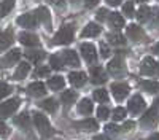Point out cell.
I'll use <instances>...</instances> for the list:
<instances>
[{
	"mask_svg": "<svg viewBox=\"0 0 159 140\" xmlns=\"http://www.w3.org/2000/svg\"><path fill=\"white\" fill-rule=\"evenodd\" d=\"M34 123H35V126H37L38 132L42 134L43 137H51V135H52V127H51L48 118L43 116L42 113H38V111L34 113Z\"/></svg>",
	"mask_w": 159,
	"mask_h": 140,
	"instance_id": "cell-1",
	"label": "cell"
},
{
	"mask_svg": "<svg viewBox=\"0 0 159 140\" xmlns=\"http://www.w3.org/2000/svg\"><path fill=\"white\" fill-rule=\"evenodd\" d=\"M73 42V27L72 25H64L54 37V43L57 45H69Z\"/></svg>",
	"mask_w": 159,
	"mask_h": 140,
	"instance_id": "cell-2",
	"label": "cell"
},
{
	"mask_svg": "<svg viewBox=\"0 0 159 140\" xmlns=\"http://www.w3.org/2000/svg\"><path fill=\"white\" fill-rule=\"evenodd\" d=\"M19 104H21V100H19L18 97L7 100L5 104H0V118H8V116H11V115L18 110Z\"/></svg>",
	"mask_w": 159,
	"mask_h": 140,
	"instance_id": "cell-3",
	"label": "cell"
},
{
	"mask_svg": "<svg viewBox=\"0 0 159 140\" xmlns=\"http://www.w3.org/2000/svg\"><path fill=\"white\" fill-rule=\"evenodd\" d=\"M157 123H159V113H157V108H156V107L150 108V110L142 116V120H140V124H142L143 127H154Z\"/></svg>",
	"mask_w": 159,
	"mask_h": 140,
	"instance_id": "cell-4",
	"label": "cell"
},
{
	"mask_svg": "<svg viewBox=\"0 0 159 140\" xmlns=\"http://www.w3.org/2000/svg\"><path fill=\"white\" fill-rule=\"evenodd\" d=\"M81 54H83V57H84L89 64H94V62L97 61L96 46L91 45V43H83V45H81Z\"/></svg>",
	"mask_w": 159,
	"mask_h": 140,
	"instance_id": "cell-5",
	"label": "cell"
},
{
	"mask_svg": "<svg viewBox=\"0 0 159 140\" xmlns=\"http://www.w3.org/2000/svg\"><path fill=\"white\" fill-rule=\"evenodd\" d=\"M21 57V51L19 49H11L10 53H7L2 59H0V64L2 67H11L13 64H16Z\"/></svg>",
	"mask_w": 159,
	"mask_h": 140,
	"instance_id": "cell-6",
	"label": "cell"
},
{
	"mask_svg": "<svg viewBox=\"0 0 159 140\" xmlns=\"http://www.w3.org/2000/svg\"><path fill=\"white\" fill-rule=\"evenodd\" d=\"M140 72L143 75H154L157 72V64L153 57H145L142 61V65H140Z\"/></svg>",
	"mask_w": 159,
	"mask_h": 140,
	"instance_id": "cell-7",
	"label": "cell"
},
{
	"mask_svg": "<svg viewBox=\"0 0 159 140\" xmlns=\"http://www.w3.org/2000/svg\"><path fill=\"white\" fill-rule=\"evenodd\" d=\"M111 93L116 100H123L129 94V86L124 83H113L111 84Z\"/></svg>",
	"mask_w": 159,
	"mask_h": 140,
	"instance_id": "cell-8",
	"label": "cell"
},
{
	"mask_svg": "<svg viewBox=\"0 0 159 140\" xmlns=\"http://www.w3.org/2000/svg\"><path fill=\"white\" fill-rule=\"evenodd\" d=\"M145 108V100L142 99V96H132V99L129 100V111L132 115H137Z\"/></svg>",
	"mask_w": 159,
	"mask_h": 140,
	"instance_id": "cell-9",
	"label": "cell"
},
{
	"mask_svg": "<svg viewBox=\"0 0 159 140\" xmlns=\"http://www.w3.org/2000/svg\"><path fill=\"white\" fill-rule=\"evenodd\" d=\"M27 94L32 96V97H42L46 94V86L40 81H35V83H30L27 86Z\"/></svg>",
	"mask_w": 159,
	"mask_h": 140,
	"instance_id": "cell-10",
	"label": "cell"
},
{
	"mask_svg": "<svg viewBox=\"0 0 159 140\" xmlns=\"http://www.w3.org/2000/svg\"><path fill=\"white\" fill-rule=\"evenodd\" d=\"M91 81L94 84H102L107 81V73L103 72L102 67H91Z\"/></svg>",
	"mask_w": 159,
	"mask_h": 140,
	"instance_id": "cell-11",
	"label": "cell"
},
{
	"mask_svg": "<svg viewBox=\"0 0 159 140\" xmlns=\"http://www.w3.org/2000/svg\"><path fill=\"white\" fill-rule=\"evenodd\" d=\"M62 59L65 62V65H70V67H78L80 65V59H78V54L75 51L69 49V51H62Z\"/></svg>",
	"mask_w": 159,
	"mask_h": 140,
	"instance_id": "cell-12",
	"label": "cell"
},
{
	"mask_svg": "<svg viewBox=\"0 0 159 140\" xmlns=\"http://www.w3.org/2000/svg\"><path fill=\"white\" fill-rule=\"evenodd\" d=\"M38 22L37 16L35 15H30V13H25V15H21L18 18V24L21 27H35Z\"/></svg>",
	"mask_w": 159,
	"mask_h": 140,
	"instance_id": "cell-13",
	"label": "cell"
},
{
	"mask_svg": "<svg viewBox=\"0 0 159 140\" xmlns=\"http://www.w3.org/2000/svg\"><path fill=\"white\" fill-rule=\"evenodd\" d=\"M143 30L142 27H139L137 24H130L129 27H127V37L130 38V40H134V42H140L142 38H143Z\"/></svg>",
	"mask_w": 159,
	"mask_h": 140,
	"instance_id": "cell-14",
	"label": "cell"
},
{
	"mask_svg": "<svg viewBox=\"0 0 159 140\" xmlns=\"http://www.w3.org/2000/svg\"><path fill=\"white\" fill-rule=\"evenodd\" d=\"M19 42L22 45H25V46H37L40 43L38 42V37L34 35V34H30V32H22L19 35Z\"/></svg>",
	"mask_w": 159,
	"mask_h": 140,
	"instance_id": "cell-15",
	"label": "cell"
},
{
	"mask_svg": "<svg viewBox=\"0 0 159 140\" xmlns=\"http://www.w3.org/2000/svg\"><path fill=\"white\" fill-rule=\"evenodd\" d=\"M69 80L73 86L76 88H81L84 83H86V73L84 72H72L69 75Z\"/></svg>",
	"mask_w": 159,
	"mask_h": 140,
	"instance_id": "cell-16",
	"label": "cell"
},
{
	"mask_svg": "<svg viewBox=\"0 0 159 140\" xmlns=\"http://www.w3.org/2000/svg\"><path fill=\"white\" fill-rule=\"evenodd\" d=\"M13 123L27 131L29 127H30V116H29V113H27V111H22L21 115H18V116L13 120Z\"/></svg>",
	"mask_w": 159,
	"mask_h": 140,
	"instance_id": "cell-17",
	"label": "cell"
},
{
	"mask_svg": "<svg viewBox=\"0 0 159 140\" xmlns=\"http://www.w3.org/2000/svg\"><path fill=\"white\" fill-rule=\"evenodd\" d=\"M123 70H124V67H123V59L119 57V56L110 61V64H108V72H110L111 75H119V73H123Z\"/></svg>",
	"mask_w": 159,
	"mask_h": 140,
	"instance_id": "cell-18",
	"label": "cell"
},
{
	"mask_svg": "<svg viewBox=\"0 0 159 140\" xmlns=\"http://www.w3.org/2000/svg\"><path fill=\"white\" fill-rule=\"evenodd\" d=\"M78 129H81V131H96V129H99V124H97V121L96 120H91V118H88V120H83V121H80V123H76L75 124Z\"/></svg>",
	"mask_w": 159,
	"mask_h": 140,
	"instance_id": "cell-19",
	"label": "cell"
},
{
	"mask_svg": "<svg viewBox=\"0 0 159 140\" xmlns=\"http://www.w3.org/2000/svg\"><path fill=\"white\" fill-rule=\"evenodd\" d=\"M11 43H13V34H11V30L0 32V51L10 48Z\"/></svg>",
	"mask_w": 159,
	"mask_h": 140,
	"instance_id": "cell-20",
	"label": "cell"
},
{
	"mask_svg": "<svg viewBox=\"0 0 159 140\" xmlns=\"http://www.w3.org/2000/svg\"><path fill=\"white\" fill-rule=\"evenodd\" d=\"M99 34H100V27L97 24H94V22H89L86 27L83 29V32H81V35L84 38H88V37H97Z\"/></svg>",
	"mask_w": 159,
	"mask_h": 140,
	"instance_id": "cell-21",
	"label": "cell"
},
{
	"mask_svg": "<svg viewBox=\"0 0 159 140\" xmlns=\"http://www.w3.org/2000/svg\"><path fill=\"white\" fill-rule=\"evenodd\" d=\"M108 19H110V24H111L113 29H121V27H124V18L119 15V13H110Z\"/></svg>",
	"mask_w": 159,
	"mask_h": 140,
	"instance_id": "cell-22",
	"label": "cell"
},
{
	"mask_svg": "<svg viewBox=\"0 0 159 140\" xmlns=\"http://www.w3.org/2000/svg\"><path fill=\"white\" fill-rule=\"evenodd\" d=\"M29 70H30L29 64L27 62H21L18 65V69H16V72H15V80H24L25 75L29 73Z\"/></svg>",
	"mask_w": 159,
	"mask_h": 140,
	"instance_id": "cell-23",
	"label": "cell"
},
{
	"mask_svg": "<svg viewBox=\"0 0 159 140\" xmlns=\"http://www.w3.org/2000/svg\"><path fill=\"white\" fill-rule=\"evenodd\" d=\"M64 84H65V81H64L62 76H52V78H49V81H48V88H49V89H52V91L62 89V88H64Z\"/></svg>",
	"mask_w": 159,
	"mask_h": 140,
	"instance_id": "cell-24",
	"label": "cell"
},
{
	"mask_svg": "<svg viewBox=\"0 0 159 140\" xmlns=\"http://www.w3.org/2000/svg\"><path fill=\"white\" fill-rule=\"evenodd\" d=\"M38 105L42 107L43 110L49 111V113H54V111L57 110V104H56V100H54V99H45V100L40 102Z\"/></svg>",
	"mask_w": 159,
	"mask_h": 140,
	"instance_id": "cell-25",
	"label": "cell"
},
{
	"mask_svg": "<svg viewBox=\"0 0 159 140\" xmlns=\"http://www.w3.org/2000/svg\"><path fill=\"white\" fill-rule=\"evenodd\" d=\"M140 86H142V89H145V91H148V93H151V94H154V93L159 91V83H157V81L145 80V81L140 83Z\"/></svg>",
	"mask_w": 159,
	"mask_h": 140,
	"instance_id": "cell-26",
	"label": "cell"
},
{
	"mask_svg": "<svg viewBox=\"0 0 159 140\" xmlns=\"http://www.w3.org/2000/svg\"><path fill=\"white\" fill-rule=\"evenodd\" d=\"M35 16H37V19H40L42 22L49 24V11H48V8H46V7H40V8H37Z\"/></svg>",
	"mask_w": 159,
	"mask_h": 140,
	"instance_id": "cell-27",
	"label": "cell"
},
{
	"mask_svg": "<svg viewBox=\"0 0 159 140\" xmlns=\"http://www.w3.org/2000/svg\"><path fill=\"white\" fill-rule=\"evenodd\" d=\"M49 65H51V69H54V70H61V69H64V65H65V62H64V59H62V56H51L49 57Z\"/></svg>",
	"mask_w": 159,
	"mask_h": 140,
	"instance_id": "cell-28",
	"label": "cell"
},
{
	"mask_svg": "<svg viewBox=\"0 0 159 140\" xmlns=\"http://www.w3.org/2000/svg\"><path fill=\"white\" fill-rule=\"evenodd\" d=\"M78 111L81 113V115H89V113L92 111V104H91V100H89V99H83V100L78 104Z\"/></svg>",
	"mask_w": 159,
	"mask_h": 140,
	"instance_id": "cell-29",
	"label": "cell"
},
{
	"mask_svg": "<svg viewBox=\"0 0 159 140\" xmlns=\"http://www.w3.org/2000/svg\"><path fill=\"white\" fill-rule=\"evenodd\" d=\"M13 7H15V0H3V2L0 3V18L8 15Z\"/></svg>",
	"mask_w": 159,
	"mask_h": 140,
	"instance_id": "cell-30",
	"label": "cell"
},
{
	"mask_svg": "<svg viewBox=\"0 0 159 140\" xmlns=\"http://www.w3.org/2000/svg\"><path fill=\"white\" fill-rule=\"evenodd\" d=\"M150 16H151V10L148 8V7H140V10L137 11V19L140 21V22H145V21H148L150 19Z\"/></svg>",
	"mask_w": 159,
	"mask_h": 140,
	"instance_id": "cell-31",
	"label": "cell"
},
{
	"mask_svg": "<svg viewBox=\"0 0 159 140\" xmlns=\"http://www.w3.org/2000/svg\"><path fill=\"white\" fill-rule=\"evenodd\" d=\"M61 100L64 102V104L70 105V104H73V102L76 100V93H75V91H65V93L61 96Z\"/></svg>",
	"mask_w": 159,
	"mask_h": 140,
	"instance_id": "cell-32",
	"label": "cell"
},
{
	"mask_svg": "<svg viewBox=\"0 0 159 140\" xmlns=\"http://www.w3.org/2000/svg\"><path fill=\"white\" fill-rule=\"evenodd\" d=\"M108 42L111 43V45H124V37L121 35V34H110L108 35Z\"/></svg>",
	"mask_w": 159,
	"mask_h": 140,
	"instance_id": "cell-33",
	"label": "cell"
},
{
	"mask_svg": "<svg viewBox=\"0 0 159 140\" xmlns=\"http://www.w3.org/2000/svg\"><path fill=\"white\" fill-rule=\"evenodd\" d=\"M94 100L97 102H108V93L105 89H97L94 91Z\"/></svg>",
	"mask_w": 159,
	"mask_h": 140,
	"instance_id": "cell-34",
	"label": "cell"
},
{
	"mask_svg": "<svg viewBox=\"0 0 159 140\" xmlns=\"http://www.w3.org/2000/svg\"><path fill=\"white\" fill-rule=\"evenodd\" d=\"M25 56H27L32 62H38L40 59L45 57V53L43 51H29V53H25Z\"/></svg>",
	"mask_w": 159,
	"mask_h": 140,
	"instance_id": "cell-35",
	"label": "cell"
},
{
	"mask_svg": "<svg viewBox=\"0 0 159 140\" xmlns=\"http://www.w3.org/2000/svg\"><path fill=\"white\" fill-rule=\"evenodd\" d=\"M124 116H126V110L123 107H118V108L113 110V120L115 121H123Z\"/></svg>",
	"mask_w": 159,
	"mask_h": 140,
	"instance_id": "cell-36",
	"label": "cell"
},
{
	"mask_svg": "<svg viewBox=\"0 0 159 140\" xmlns=\"http://www.w3.org/2000/svg\"><path fill=\"white\" fill-rule=\"evenodd\" d=\"M123 11H124V15L132 18L134 16V2H126L124 7H123Z\"/></svg>",
	"mask_w": 159,
	"mask_h": 140,
	"instance_id": "cell-37",
	"label": "cell"
},
{
	"mask_svg": "<svg viewBox=\"0 0 159 140\" xmlns=\"http://www.w3.org/2000/svg\"><path fill=\"white\" fill-rule=\"evenodd\" d=\"M97 116H99V120H107L108 116H110V110L107 108V107H99L97 108Z\"/></svg>",
	"mask_w": 159,
	"mask_h": 140,
	"instance_id": "cell-38",
	"label": "cell"
},
{
	"mask_svg": "<svg viewBox=\"0 0 159 140\" xmlns=\"http://www.w3.org/2000/svg\"><path fill=\"white\" fill-rule=\"evenodd\" d=\"M11 93V88L7 83H0V99H3L5 96H8Z\"/></svg>",
	"mask_w": 159,
	"mask_h": 140,
	"instance_id": "cell-39",
	"label": "cell"
},
{
	"mask_svg": "<svg viewBox=\"0 0 159 140\" xmlns=\"http://www.w3.org/2000/svg\"><path fill=\"white\" fill-rule=\"evenodd\" d=\"M108 16H110V13H108L107 8H100V10L97 11V19H99V21H105Z\"/></svg>",
	"mask_w": 159,
	"mask_h": 140,
	"instance_id": "cell-40",
	"label": "cell"
},
{
	"mask_svg": "<svg viewBox=\"0 0 159 140\" xmlns=\"http://www.w3.org/2000/svg\"><path fill=\"white\" fill-rule=\"evenodd\" d=\"M48 73H49V69H48V67H43V65H42V67H38L37 72H35L37 76H46Z\"/></svg>",
	"mask_w": 159,
	"mask_h": 140,
	"instance_id": "cell-41",
	"label": "cell"
},
{
	"mask_svg": "<svg viewBox=\"0 0 159 140\" xmlns=\"http://www.w3.org/2000/svg\"><path fill=\"white\" fill-rule=\"evenodd\" d=\"M100 53H102L103 57H108L110 56V48L105 45V43H100Z\"/></svg>",
	"mask_w": 159,
	"mask_h": 140,
	"instance_id": "cell-42",
	"label": "cell"
},
{
	"mask_svg": "<svg viewBox=\"0 0 159 140\" xmlns=\"http://www.w3.org/2000/svg\"><path fill=\"white\" fill-rule=\"evenodd\" d=\"M105 131L110 132V134H116V132L119 131V127H118L116 124H107V126H105Z\"/></svg>",
	"mask_w": 159,
	"mask_h": 140,
	"instance_id": "cell-43",
	"label": "cell"
},
{
	"mask_svg": "<svg viewBox=\"0 0 159 140\" xmlns=\"http://www.w3.org/2000/svg\"><path fill=\"white\" fill-rule=\"evenodd\" d=\"M134 126H135L134 121H126L121 127V131H130V129H134Z\"/></svg>",
	"mask_w": 159,
	"mask_h": 140,
	"instance_id": "cell-44",
	"label": "cell"
},
{
	"mask_svg": "<svg viewBox=\"0 0 159 140\" xmlns=\"http://www.w3.org/2000/svg\"><path fill=\"white\" fill-rule=\"evenodd\" d=\"M0 134H2V135H7V134H8V127H7L5 123H2V121H0Z\"/></svg>",
	"mask_w": 159,
	"mask_h": 140,
	"instance_id": "cell-45",
	"label": "cell"
},
{
	"mask_svg": "<svg viewBox=\"0 0 159 140\" xmlns=\"http://www.w3.org/2000/svg\"><path fill=\"white\" fill-rule=\"evenodd\" d=\"M99 3V0H86V7L88 8H92V7H96Z\"/></svg>",
	"mask_w": 159,
	"mask_h": 140,
	"instance_id": "cell-46",
	"label": "cell"
},
{
	"mask_svg": "<svg viewBox=\"0 0 159 140\" xmlns=\"http://www.w3.org/2000/svg\"><path fill=\"white\" fill-rule=\"evenodd\" d=\"M92 140H111V138H110L108 135H96Z\"/></svg>",
	"mask_w": 159,
	"mask_h": 140,
	"instance_id": "cell-47",
	"label": "cell"
},
{
	"mask_svg": "<svg viewBox=\"0 0 159 140\" xmlns=\"http://www.w3.org/2000/svg\"><path fill=\"white\" fill-rule=\"evenodd\" d=\"M119 2H123V0H107V3H108V5H111V7L119 5Z\"/></svg>",
	"mask_w": 159,
	"mask_h": 140,
	"instance_id": "cell-48",
	"label": "cell"
},
{
	"mask_svg": "<svg viewBox=\"0 0 159 140\" xmlns=\"http://www.w3.org/2000/svg\"><path fill=\"white\" fill-rule=\"evenodd\" d=\"M49 2L54 5H59V7H64V0H49Z\"/></svg>",
	"mask_w": 159,
	"mask_h": 140,
	"instance_id": "cell-49",
	"label": "cell"
},
{
	"mask_svg": "<svg viewBox=\"0 0 159 140\" xmlns=\"http://www.w3.org/2000/svg\"><path fill=\"white\" fill-rule=\"evenodd\" d=\"M148 140H159V134H153Z\"/></svg>",
	"mask_w": 159,
	"mask_h": 140,
	"instance_id": "cell-50",
	"label": "cell"
},
{
	"mask_svg": "<svg viewBox=\"0 0 159 140\" xmlns=\"http://www.w3.org/2000/svg\"><path fill=\"white\" fill-rule=\"evenodd\" d=\"M154 53H157V54H159V43L154 46Z\"/></svg>",
	"mask_w": 159,
	"mask_h": 140,
	"instance_id": "cell-51",
	"label": "cell"
},
{
	"mask_svg": "<svg viewBox=\"0 0 159 140\" xmlns=\"http://www.w3.org/2000/svg\"><path fill=\"white\" fill-rule=\"evenodd\" d=\"M154 104H156V108H159V97L156 99V102H154Z\"/></svg>",
	"mask_w": 159,
	"mask_h": 140,
	"instance_id": "cell-52",
	"label": "cell"
},
{
	"mask_svg": "<svg viewBox=\"0 0 159 140\" xmlns=\"http://www.w3.org/2000/svg\"><path fill=\"white\" fill-rule=\"evenodd\" d=\"M137 2H147V0H137Z\"/></svg>",
	"mask_w": 159,
	"mask_h": 140,
	"instance_id": "cell-53",
	"label": "cell"
},
{
	"mask_svg": "<svg viewBox=\"0 0 159 140\" xmlns=\"http://www.w3.org/2000/svg\"><path fill=\"white\" fill-rule=\"evenodd\" d=\"M157 72H159V67H157Z\"/></svg>",
	"mask_w": 159,
	"mask_h": 140,
	"instance_id": "cell-54",
	"label": "cell"
},
{
	"mask_svg": "<svg viewBox=\"0 0 159 140\" xmlns=\"http://www.w3.org/2000/svg\"><path fill=\"white\" fill-rule=\"evenodd\" d=\"M73 2H76V0H73Z\"/></svg>",
	"mask_w": 159,
	"mask_h": 140,
	"instance_id": "cell-55",
	"label": "cell"
}]
</instances>
